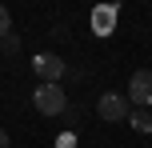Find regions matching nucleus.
I'll return each instance as SVG.
<instances>
[{"mask_svg":"<svg viewBox=\"0 0 152 148\" xmlns=\"http://www.w3.org/2000/svg\"><path fill=\"white\" fill-rule=\"evenodd\" d=\"M112 24H116V8H112V4L92 12V32H96V36H108V32H112Z\"/></svg>","mask_w":152,"mask_h":148,"instance_id":"5","label":"nucleus"},{"mask_svg":"<svg viewBox=\"0 0 152 148\" xmlns=\"http://www.w3.org/2000/svg\"><path fill=\"white\" fill-rule=\"evenodd\" d=\"M128 128L140 132V136H148V132H152V112H148V108H132V112H128Z\"/></svg>","mask_w":152,"mask_h":148,"instance_id":"6","label":"nucleus"},{"mask_svg":"<svg viewBox=\"0 0 152 148\" xmlns=\"http://www.w3.org/2000/svg\"><path fill=\"white\" fill-rule=\"evenodd\" d=\"M128 104L132 108H152V72L148 68H140V72H132L128 76Z\"/></svg>","mask_w":152,"mask_h":148,"instance_id":"4","label":"nucleus"},{"mask_svg":"<svg viewBox=\"0 0 152 148\" xmlns=\"http://www.w3.org/2000/svg\"><path fill=\"white\" fill-rule=\"evenodd\" d=\"M0 48H4L8 56H16V52H20V40H16V36H4V40H0Z\"/></svg>","mask_w":152,"mask_h":148,"instance_id":"8","label":"nucleus"},{"mask_svg":"<svg viewBox=\"0 0 152 148\" xmlns=\"http://www.w3.org/2000/svg\"><path fill=\"white\" fill-rule=\"evenodd\" d=\"M0 148H12V140H8V132L0 128Z\"/></svg>","mask_w":152,"mask_h":148,"instance_id":"9","label":"nucleus"},{"mask_svg":"<svg viewBox=\"0 0 152 148\" xmlns=\"http://www.w3.org/2000/svg\"><path fill=\"white\" fill-rule=\"evenodd\" d=\"M128 112H132V104H128V96H124V92H100V96H96V116L108 120V124L128 120Z\"/></svg>","mask_w":152,"mask_h":148,"instance_id":"2","label":"nucleus"},{"mask_svg":"<svg viewBox=\"0 0 152 148\" xmlns=\"http://www.w3.org/2000/svg\"><path fill=\"white\" fill-rule=\"evenodd\" d=\"M32 72L40 76V84H60V80H64V56L36 52V56H32Z\"/></svg>","mask_w":152,"mask_h":148,"instance_id":"3","label":"nucleus"},{"mask_svg":"<svg viewBox=\"0 0 152 148\" xmlns=\"http://www.w3.org/2000/svg\"><path fill=\"white\" fill-rule=\"evenodd\" d=\"M4 36H12V16H8V8L0 4V40Z\"/></svg>","mask_w":152,"mask_h":148,"instance_id":"7","label":"nucleus"},{"mask_svg":"<svg viewBox=\"0 0 152 148\" xmlns=\"http://www.w3.org/2000/svg\"><path fill=\"white\" fill-rule=\"evenodd\" d=\"M32 108L40 116H60L68 108V96H64V84H36L32 88Z\"/></svg>","mask_w":152,"mask_h":148,"instance_id":"1","label":"nucleus"}]
</instances>
